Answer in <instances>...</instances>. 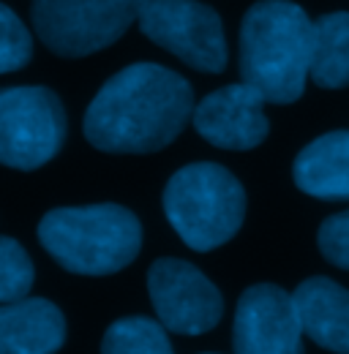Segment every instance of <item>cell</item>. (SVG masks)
Wrapping results in <instances>:
<instances>
[{"mask_svg":"<svg viewBox=\"0 0 349 354\" xmlns=\"http://www.w3.org/2000/svg\"><path fill=\"white\" fill-rule=\"evenodd\" d=\"M36 270L28 251L14 240L0 234V303L25 300L33 289Z\"/></svg>","mask_w":349,"mask_h":354,"instance_id":"obj_16","label":"cell"},{"mask_svg":"<svg viewBox=\"0 0 349 354\" xmlns=\"http://www.w3.org/2000/svg\"><path fill=\"white\" fill-rule=\"evenodd\" d=\"M295 310L303 333L322 349L349 354V292L330 278H308L295 295Z\"/></svg>","mask_w":349,"mask_h":354,"instance_id":"obj_11","label":"cell"},{"mask_svg":"<svg viewBox=\"0 0 349 354\" xmlns=\"http://www.w3.org/2000/svg\"><path fill=\"white\" fill-rule=\"evenodd\" d=\"M147 292L159 322L177 335H202L221 319V292L202 270L183 259H159L147 272Z\"/></svg>","mask_w":349,"mask_h":354,"instance_id":"obj_8","label":"cell"},{"mask_svg":"<svg viewBox=\"0 0 349 354\" xmlns=\"http://www.w3.org/2000/svg\"><path fill=\"white\" fill-rule=\"evenodd\" d=\"M147 0H33L30 17L46 49L60 57H85L115 44Z\"/></svg>","mask_w":349,"mask_h":354,"instance_id":"obj_5","label":"cell"},{"mask_svg":"<svg viewBox=\"0 0 349 354\" xmlns=\"http://www.w3.org/2000/svg\"><path fill=\"white\" fill-rule=\"evenodd\" d=\"M66 142V109L42 85L0 90V164L11 169H39Z\"/></svg>","mask_w":349,"mask_h":354,"instance_id":"obj_6","label":"cell"},{"mask_svg":"<svg viewBox=\"0 0 349 354\" xmlns=\"http://www.w3.org/2000/svg\"><path fill=\"white\" fill-rule=\"evenodd\" d=\"M319 251L330 265L349 270V210L325 218L319 226Z\"/></svg>","mask_w":349,"mask_h":354,"instance_id":"obj_18","label":"cell"},{"mask_svg":"<svg viewBox=\"0 0 349 354\" xmlns=\"http://www.w3.org/2000/svg\"><path fill=\"white\" fill-rule=\"evenodd\" d=\"M308 77L319 88H349V11H333L314 22Z\"/></svg>","mask_w":349,"mask_h":354,"instance_id":"obj_14","label":"cell"},{"mask_svg":"<svg viewBox=\"0 0 349 354\" xmlns=\"http://www.w3.org/2000/svg\"><path fill=\"white\" fill-rule=\"evenodd\" d=\"M39 243L69 272L112 275L136 259L142 226L120 205L57 207L39 223Z\"/></svg>","mask_w":349,"mask_h":354,"instance_id":"obj_3","label":"cell"},{"mask_svg":"<svg viewBox=\"0 0 349 354\" xmlns=\"http://www.w3.org/2000/svg\"><path fill=\"white\" fill-rule=\"evenodd\" d=\"M194 129L216 147L251 150L262 145L270 131L265 118V95L249 82L213 90L197 104Z\"/></svg>","mask_w":349,"mask_h":354,"instance_id":"obj_10","label":"cell"},{"mask_svg":"<svg viewBox=\"0 0 349 354\" xmlns=\"http://www.w3.org/2000/svg\"><path fill=\"white\" fill-rule=\"evenodd\" d=\"M66 341V319L49 300L0 303V354H55Z\"/></svg>","mask_w":349,"mask_h":354,"instance_id":"obj_12","label":"cell"},{"mask_svg":"<svg viewBox=\"0 0 349 354\" xmlns=\"http://www.w3.org/2000/svg\"><path fill=\"white\" fill-rule=\"evenodd\" d=\"M235 354H303V327L292 295L276 283L249 286L238 303Z\"/></svg>","mask_w":349,"mask_h":354,"instance_id":"obj_9","label":"cell"},{"mask_svg":"<svg viewBox=\"0 0 349 354\" xmlns=\"http://www.w3.org/2000/svg\"><path fill=\"white\" fill-rule=\"evenodd\" d=\"M33 57V36L25 22L0 3V74L19 71Z\"/></svg>","mask_w":349,"mask_h":354,"instance_id":"obj_17","label":"cell"},{"mask_svg":"<svg viewBox=\"0 0 349 354\" xmlns=\"http://www.w3.org/2000/svg\"><path fill=\"white\" fill-rule=\"evenodd\" d=\"M314 19L292 0H260L240 25V77L270 104L303 95L311 71Z\"/></svg>","mask_w":349,"mask_h":354,"instance_id":"obj_2","label":"cell"},{"mask_svg":"<svg viewBox=\"0 0 349 354\" xmlns=\"http://www.w3.org/2000/svg\"><path fill=\"white\" fill-rule=\"evenodd\" d=\"M194 115L191 85L159 63H134L96 93L85 136L104 153H156L177 139Z\"/></svg>","mask_w":349,"mask_h":354,"instance_id":"obj_1","label":"cell"},{"mask_svg":"<svg viewBox=\"0 0 349 354\" xmlns=\"http://www.w3.org/2000/svg\"><path fill=\"white\" fill-rule=\"evenodd\" d=\"M136 25L153 44L164 46L197 71L221 74L226 66L221 17L199 0H147Z\"/></svg>","mask_w":349,"mask_h":354,"instance_id":"obj_7","label":"cell"},{"mask_svg":"<svg viewBox=\"0 0 349 354\" xmlns=\"http://www.w3.org/2000/svg\"><path fill=\"white\" fill-rule=\"evenodd\" d=\"M298 188L316 199H349V131H330L305 145L295 158Z\"/></svg>","mask_w":349,"mask_h":354,"instance_id":"obj_13","label":"cell"},{"mask_svg":"<svg viewBox=\"0 0 349 354\" xmlns=\"http://www.w3.org/2000/svg\"><path fill=\"white\" fill-rule=\"evenodd\" d=\"M101 354H174L167 327L147 316L118 319L107 333Z\"/></svg>","mask_w":349,"mask_h":354,"instance_id":"obj_15","label":"cell"},{"mask_svg":"<svg viewBox=\"0 0 349 354\" xmlns=\"http://www.w3.org/2000/svg\"><path fill=\"white\" fill-rule=\"evenodd\" d=\"M164 213L180 240L205 254L232 240L243 226L246 191L221 164H188L164 188Z\"/></svg>","mask_w":349,"mask_h":354,"instance_id":"obj_4","label":"cell"}]
</instances>
